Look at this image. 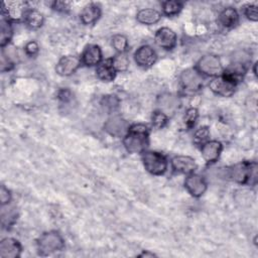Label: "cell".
Wrapping results in <instances>:
<instances>
[{"mask_svg": "<svg viewBox=\"0 0 258 258\" xmlns=\"http://www.w3.org/2000/svg\"><path fill=\"white\" fill-rule=\"evenodd\" d=\"M150 129L143 123L131 124L126 135L122 138V143L127 152L141 154L147 150L149 145Z\"/></svg>", "mask_w": 258, "mask_h": 258, "instance_id": "6da1fadb", "label": "cell"}, {"mask_svg": "<svg viewBox=\"0 0 258 258\" xmlns=\"http://www.w3.org/2000/svg\"><path fill=\"white\" fill-rule=\"evenodd\" d=\"M226 177L241 185H253L257 181V163L242 161L226 168Z\"/></svg>", "mask_w": 258, "mask_h": 258, "instance_id": "7a4b0ae2", "label": "cell"}, {"mask_svg": "<svg viewBox=\"0 0 258 258\" xmlns=\"http://www.w3.org/2000/svg\"><path fill=\"white\" fill-rule=\"evenodd\" d=\"M64 245V239L57 231H46L36 240L37 253L43 257L62 251Z\"/></svg>", "mask_w": 258, "mask_h": 258, "instance_id": "3957f363", "label": "cell"}, {"mask_svg": "<svg viewBox=\"0 0 258 258\" xmlns=\"http://www.w3.org/2000/svg\"><path fill=\"white\" fill-rule=\"evenodd\" d=\"M141 161L145 170L155 176L163 175L168 169V160L164 154L154 150H145L141 153Z\"/></svg>", "mask_w": 258, "mask_h": 258, "instance_id": "277c9868", "label": "cell"}, {"mask_svg": "<svg viewBox=\"0 0 258 258\" xmlns=\"http://www.w3.org/2000/svg\"><path fill=\"white\" fill-rule=\"evenodd\" d=\"M195 69L205 78H215L223 74L224 67L221 58L213 53H207L199 58Z\"/></svg>", "mask_w": 258, "mask_h": 258, "instance_id": "5b68a950", "label": "cell"}, {"mask_svg": "<svg viewBox=\"0 0 258 258\" xmlns=\"http://www.w3.org/2000/svg\"><path fill=\"white\" fill-rule=\"evenodd\" d=\"M238 84L225 76L224 74L212 78V80L209 82V89L210 91L222 98H230L232 97L237 89Z\"/></svg>", "mask_w": 258, "mask_h": 258, "instance_id": "8992f818", "label": "cell"}, {"mask_svg": "<svg viewBox=\"0 0 258 258\" xmlns=\"http://www.w3.org/2000/svg\"><path fill=\"white\" fill-rule=\"evenodd\" d=\"M29 8L28 3L25 1H5L1 4V15L5 16L12 23L23 22Z\"/></svg>", "mask_w": 258, "mask_h": 258, "instance_id": "52a82bcc", "label": "cell"}, {"mask_svg": "<svg viewBox=\"0 0 258 258\" xmlns=\"http://www.w3.org/2000/svg\"><path fill=\"white\" fill-rule=\"evenodd\" d=\"M178 80H179L180 87L184 91L196 93V92H199L204 87L205 77H203L194 67V68H187L183 70L180 73Z\"/></svg>", "mask_w": 258, "mask_h": 258, "instance_id": "ba28073f", "label": "cell"}, {"mask_svg": "<svg viewBox=\"0 0 258 258\" xmlns=\"http://www.w3.org/2000/svg\"><path fill=\"white\" fill-rule=\"evenodd\" d=\"M131 124L121 115L113 114L104 123V131L116 138H123Z\"/></svg>", "mask_w": 258, "mask_h": 258, "instance_id": "9c48e42d", "label": "cell"}, {"mask_svg": "<svg viewBox=\"0 0 258 258\" xmlns=\"http://www.w3.org/2000/svg\"><path fill=\"white\" fill-rule=\"evenodd\" d=\"M135 63L141 69H150L157 60V53L155 49L149 44L140 45L133 53Z\"/></svg>", "mask_w": 258, "mask_h": 258, "instance_id": "30bf717a", "label": "cell"}, {"mask_svg": "<svg viewBox=\"0 0 258 258\" xmlns=\"http://www.w3.org/2000/svg\"><path fill=\"white\" fill-rule=\"evenodd\" d=\"M82 66L81 57L75 54L62 55L55 64V73L60 77L74 75Z\"/></svg>", "mask_w": 258, "mask_h": 258, "instance_id": "8fae6325", "label": "cell"}, {"mask_svg": "<svg viewBox=\"0 0 258 258\" xmlns=\"http://www.w3.org/2000/svg\"><path fill=\"white\" fill-rule=\"evenodd\" d=\"M184 188L192 198H201L208 189V182L206 178L198 173H190L186 175L183 181Z\"/></svg>", "mask_w": 258, "mask_h": 258, "instance_id": "7c38bea8", "label": "cell"}, {"mask_svg": "<svg viewBox=\"0 0 258 258\" xmlns=\"http://www.w3.org/2000/svg\"><path fill=\"white\" fill-rule=\"evenodd\" d=\"M154 42L161 49L170 51L176 46L177 35L171 28L163 26L156 30L154 34Z\"/></svg>", "mask_w": 258, "mask_h": 258, "instance_id": "4fadbf2b", "label": "cell"}, {"mask_svg": "<svg viewBox=\"0 0 258 258\" xmlns=\"http://www.w3.org/2000/svg\"><path fill=\"white\" fill-rule=\"evenodd\" d=\"M170 166L173 172L188 175L194 173L198 167L194 157L188 155H175L170 159Z\"/></svg>", "mask_w": 258, "mask_h": 258, "instance_id": "5bb4252c", "label": "cell"}, {"mask_svg": "<svg viewBox=\"0 0 258 258\" xmlns=\"http://www.w3.org/2000/svg\"><path fill=\"white\" fill-rule=\"evenodd\" d=\"M156 105L158 110L163 112L168 117H171L178 110L180 101L178 96L172 93H162L157 97Z\"/></svg>", "mask_w": 258, "mask_h": 258, "instance_id": "9a60e30c", "label": "cell"}, {"mask_svg": "<svg viewBox=\"0 0 258 258\" xmlns=\"http://www.w3.org/2000/svg\"><path fill=\"white\" fill-rule=\"evenodd\" d=\"M80 57L82 64L85 67H98L103 61V51L98 44L91 43L85 46Z\"/></svg>", "mask_w": 258, "mask_h": 258, "instance_id": "2e32d148", "label": "cell"}, {"mask_svg": "<svg viewBox=\"0 0 258 258\" xmlns=\"http://www.w3.org/2000/svg\"><path fill=\"white\" fill-rule=\"evenodd\" d=\"M22 246L20 242L12 237L3 238L0 242L1 258H18L21 256Z\"/></svg>", "mask_w": 258, "mask_h": 258, "instance_id": "e0dca14e", "label": "cell"}, {"mask_svg": "<svg viewBox=\"0 0 258 258\" xmlns=\"http://www.w3.org/2000/svg\"><path fill=\"white\" fill-rule=\"evenodd\" d=\"M223 151V144L218 140H208L201 145V154L204 160L210 164L216 162Z\"/></svg>", "mask_w": 258, "mask_h": 258, "instance_id": "ac0fdd59", "label": "cell"}, {"mask_svg": "<svg viewBox=\"0 0 258 258\" xmlns=\"http://www.w3.org/2000/svg\"><path fill=\"white\" fill-rule=\"evenodd\" d=\"M102 15L101 6L97 3H90L83 7L80 12V20L84 25H92L96 23Z\"/></svg>", "mask_w": 258, "mask_h": 258, "instance_id": "d6986e66", "label": "cell"}, {"mask_svg": "<svg viewBox=\"0 0 258 258\" xmlns=\"http://www.w3.org/2000/svg\"><path fill=\"white\" fill-rule=\"evenodd\" d=\"M219 23L226 29H232L235 28L240 21V15L236 8L229 6L224 8L219 16H218Z\"/></svg>", "mask_w": 258, "mask_h": 258, "instance_id": "ffe728a7", "label": "cell"}, {"mask_svg": "<svg viewBox=\"0 0 258 258\" xmlns=\"http://www.w3.org/2000/svg\"><path fill=\"white\" fill-rule=\"evenodd\" d=\"M162 13L154 8H142L136 13V20L143 25H153L160 21Z\"/></svg>", "mask_w": 258, "mask_h": 258, "instance_id": "44dd1931", "label": "cell"}, {"mask_svg": "<svg viewBox=\"0 0 258 258\" xmlns=\"http://www.w3.org/2000/svg\"><path fill=\"white\" fill-rule=\"evenodd\" d=\"M116 75H117V72L115 71L112 64L111 57L103 59V61L98 67H96V76L102 82H105V83L113 82L116 78Z\"/></svg>", "mask_w": 258, "mask_h": 258, "instance_id": "7402d4cb", "label": "cell"}, {"mask_svg": "<svg viewBox=\"0 0 258 258\" xmlns=\"http://www.w3.org/2000/svg\"><path fill=\"white\" fill-rule=\"evenodd\" d=\"M230 64L248 71L251 66V52L247 49H238L230 56Z\"/></svg>", "mask_w": 258, "mask_h": 258, "instance_id": "603a6c76", "label": "cell"}, {"mask_svg": "<svg viewBox=\"0 0 258 258\" xmlns=\"http://www.w3.org/2000/svg\"><path fill=\"white\" fill-rule=\"evenodd\" d=\"M13 37V26L12 22L5 16L1 15L0 19V46L1 48L9 45Z\"/></svg>", "mask_w": 258, "mask_h": 258, "instance_id": "cb8c5ba5", "label": "cell"}, {"mask_svg": "<svg viewBox=\"0 0 258 258\" xmlns=\"http://www.w3.org/2000/svg\"><path fill=\"white\" fill-rule=\"evenodd\" d=\"M23 22L29 29H38L44 23V16L37 9L29 8L25 14Z\"/></svg>", "mask_w": 258, "mask_h": 258, "instance_id": "d4e9b609", "label": "cell"}, {"mask_svg": "<svg viewBox=\"0 0 258 258\" xmlns=\"http://www.w3.org/2000/svg\"><path fill=\"white\" fill-rule=\"evenodd\" d=\"M183 8V2L177 0H166L161 3L162 14L167 17H173L180 13Z\"/></svg>", "mask_w": 258, "mask_h": 258, "instance_id": "484cf974", "label": "cell"}, {"mask_svg": "<svg viewBox=\"0 0 258 258\" xmlns=\"http://www.w3.org/2000/svg\"><path fill=\"white\" fill-rule=\"evenodd\" d=\"M112 64L117 73H124L129 69V57L126 52L123 53H116L114 56L111 57Z\"/></svg>", "mask_w": 258, "mask_h": 258, "instance_id": "4316f807", "label": "cell"}, {"mask_svg": "<svg viewBox=\"0 0 258 258\" xmlns=\"http://www.w3.org/2000/svg\"><path fill=\"white\" fill-rule=\"evenodd\" d=\"M8 209L5 210L4 207H1V223L3 228H10L11 226H13L17 220V213L15 208L13 207H9Z\"/></svg>", "mask_w": 258, "mask_h": 258, "instance_id": "83f0119b", "label": "cell"}, {"mask_svg": "<svg viewBox=\"0 0 258 258\" xmlns=\"http://www.w3.org/2000/svg\"><path fill=\"white\" fill-rule=\"evenodd\" d=\"M111 45L117 53H123L127 51L129 47V41L124 34L117 33L111 37Z\"/></svg>", "mask_w": 258, "mask_h": 258, "instance_id": "f1b7e54d", "label": "cell"}, {"mask_svg": "<svg viewBox=\"0 0 258 258\" xmlns=\"http://www.w3.org/2000/svg\"><path fill=\"white\" fill-rule=\"evenodd\" d=\"M255 195L251 188H240L235 192V200L237 203H241L242 206H249L254 201Z\"/></svg>", "mask_w": 258, "mask_h": 258, "instance_id": "f546056e", "label": "cell"}, {"mask_svg": "<svg viewBox=\"0 0 258 258\" xmlns=\"http://www.w3.org/2000/svg\"><path fill=\"white\" fill-rule=\"evenodd\" d=\"M168 120H169V117L158 109L154 110L151 114V124L154 129L158 130V129L164 128L167 125Z\"/></svg>", "mask_w": 258, "mask_h": 258, "instance_id": "4dcf8cb0", "label": "cell"}, {"mask_svg": "<svg viewBox=\"0 0 258 258\" xmlns=\"http://www.w3.org/2000/svg\"><path fill=\"white\" fill-rule=\"evenodd\" d=\"M209 138H210V129H209V127L208 126H202L194 132L192 141H194L195 144L201 146L202 144H204L205 142L210 140Z\"/></svg>", "mask_w": 258, "mask_h": 258, "instance_id": "1f68e13d", "label": "cell"}, {"mask_svg": "<svg viewBox=\"0 0 258 258\" xmlns=\"http://www.w3.org/2000/svg\"><path fill=\"white\" fill-rule=\"evenodd\" d=\"M242 12L244 16L252 21V22H257L258 20V7L254 3H246L242 6Z\"/></svg>", "mask_w": 258, "mask_h": 258, "instance_id": "d6a6232c", "label": "cell"}, {"mask_svg": "<svg viewBox=\"0 0 258 258\" xmlns=\"http://www.w3.org/2000/svg\"><path fill=\"white\" fill-rule=\"evenodd\" d=\"M119 99L114 95H106L101 99V106L110 112H114L119 107Z\"/></svg>", "mask_w": 258, "mask_h": 258, "instance_id": "836d02e7", "label": "cell"}, {"mask_svg": "<svg viewBox=\"0 0 258 258\" xmlns=\"http://www.w3.org/2000/svg\"><path fill=\"white\" fill-rule=\"evenodd\" d=\"M198 117H199L198 109L194 108V107L188 108L185 111V114H184V117H183V120H184V123H185L186 127L192 128L195 126L197 120H198Z\"/></svg>", "mask_w": 258, "mask_h": 258, "instance_id": "e575fe53", "label": "cell"}, {"mask_svg": "<svg viewBox=\"0 0 258 258\" xmlns=\"http://www.w3.org/2000/svg\"><path fill=\"white\" fill-rule=\"evenodd\" d=\"M50 7L52 10L58 13H68L71 10V2L55 0L50 3Z\"/></svg>", "mask_w": 258, "mask_h": 258, "instance_id": "d590c367", "label": "cell"}, {"mask_svg": "<svg viewBox=\"0 0 258 258\" xmlns=\"http://www.w3.org/2000/svg\"><path fill=\"white\" fill-rule=\"evenodd\" d=\"M24 52L29 57H34L39 52V45L35 40H30L24 45Z\"/></svg>", "mask_w": 258, "mask_h": 258, "instance_id": "8d00e7d4", "label": "cell"}, {"mask_svg": "<svg viewBox=\"0 0 258 258\" xmlns=\"http://www.w3.org/2000/svg\"><path fill=\"white\" fill-rule=\"evenodd\" d=\"M11 200H12L11 191L4 184H2L1 188H0V204H1V206L9 205Z\"/></svg>", "mask_w": 258, "mask_h": 258, "instance_id": "74e56055", "label": "cell"}, {"mask_svg": "<svg viewBox=\"0 0 258 258\" xmlns=\"http://www.w3.org/2000/svg\"><path fill=\"white\" fill-rule=\"evenodd\" d=\"M57 98L59 101H61L62 103H69L70 101H72L73 99V94L70 90L68 89H60L57 92Z\"/></svg>", "mask_w": 258, "mask_h": 258, "instance_id": "f35d334b", "label": "cell"}, {"mask_svg": "<svg viewBox=\"0 0 258 258\" xmlns=\"http://www.w3.org/2000/svg\"><path fill=\"white\" fill-rule=\"evenodd\" d=\"M137 256L138 257H145V258H147V257H156L157 255L155 253L149 251V250H142V252L140 254H138Z\"/></svg>", "mask_w": 258, "mask_h": 258, "instance_id": "ab89813d", "label": "cell"}, {"mask_svg": "<svg viewBox=\"0 0 258 258\" xmlns=\"http://www.w3.org/2000/svg\"><path fill=\"white\" fill-rule=\"evenodd\" d=\"M256 68H257V61H255V62L252 64V71H253V74H254V76L257 78V70H256Z\"/></svg>", "mask_w": 258, "mask_h": 258, "instance_id": "60d3db41", "label": "cell"}]
</instances>
